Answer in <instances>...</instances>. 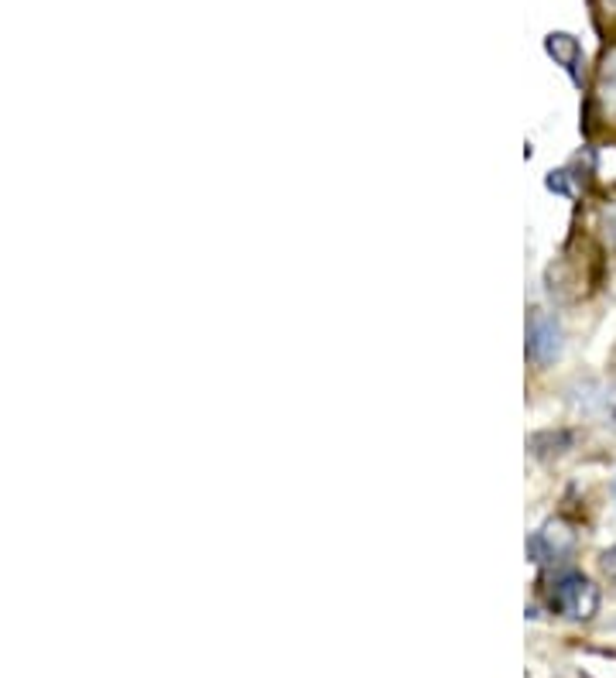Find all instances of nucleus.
Returning a JSON list of instances; mask_svg holds the SVG:
<instances>
[{
  "mask_svg": "<svg viewBox=\"0 0 616 678\" xmlns=\"http://www.w3.org/2000/svg\"><path fill=\"white\" fill-rule=\"evenodd\" d=\"M599 569H603V576L616 586V545L599 555Z\"/></svg>",
  "mask_w": 616,
  "mask_h": 678,
  "instance_id": "obj_6",
  "label": "nucleus"
},
{
  "mask_svg": "<svg viewBox=\"0 0 616 678\" xmlns=\"http://www.w3.org/2000/svg\"><path fill=\"white\" fill-rule=\"evenodd\" d=\"M572 443H575V432H568V428H548V432H534L531 438H527V446H531V453L534 456H558V453H565V449H572Z\"/></svg>",
  "mask_w": 616,
  "mask_h": 678,
  "instance_id": "obj_5",
  "label": "nucleus"
},
{
  "mask_svg": "<svg viewBox=\"0 0 616 678\" xmlns=\"http://www.w3.org/2000/svg\"><path fill=\"white\" fill-rule=\"evenodd\" d=\"M527 356L538 367H548L562 356V326L558 318L534 308L531 312V330H527Z\"/></svg>",
  "mask_w": 616,
  "mask_h": 678,
  "instance_id": "obj_2",
  "label": "nucleus"
},
{
  "mask_svg": "<svg viewBox=\"0 0 616 678\" xmlns=\"http://www.w3.org/2000/svg\"><path fill=\"white\" fill-rule=\"evenodd\" d=\"M572 545H575L572 532H565L562 525H548V528L534 532L527 538V555H531V563L545 566V563H558V558H565L572 551Z\"/></svg>",
  "mask_w": 616,
  "mask_h": 678,
  "instance_id": "obj_4",
  "label": "nucleus"
},
{
  "mask_svg": "<svg viewBox=\"0 0 616 678\" xmlns=\"http://www.w3.org/2000/svg\"><path fill=\"white\" fill-rule=\"evenodd\" d=\"M545 52L555 65H562L568 72V79L575 87H583L586 79V52L579 45V38L568 34V31H552L545 34Z\"/></svg>",
  "mask_w": 616,
  "mask_h": 678,
  "instance_id": "obj_3",
  "label": "nucleus"
},
{
  "mask_svg": "<svg viewBox=\"0 0 616 678\" xmlns=\"http://www.w3.org/2000/svg\"><path fill=\"white\" fill-rule=\"evenodd\" d=\"M548 607L552 614L575 620V624L593 620L599 614V589L583 573H562L548 589Z\"/></svg>",
  "mask_w": 616,
  "mask_h": 678,
  "instance_id": "obj_1",
  "label": "nucleus"
},
{
  "mask_svg": "<svg viewBox=\"0 0 616 678\" xmlns=\"http://www.w3.org/2000/svg\"><path fill=\"white\" fill-rule=\"evenodd\" d=\"M613 497H616V480H613Z\"/></svg>",
  "mask_w": 616,
  "mask_h": 678,
  "instance_id": "obj_8",
  "label": "nucleus"
},
{
  "mask_svg": "<svg viewBox=\"0 0 616 678\" xmlns=\"http://www.w3.org/2000/svg\"><path fill=\"white\" fill-rule=\"evenodd\" d=\"M599 8H603L606 14H616V0H599Z\"/></svg>",
  "mask_w": 616,
  "mask_h": 678,
  "instance_id": "obj_7",
  "label": "nucleus"
}]
</instances>
